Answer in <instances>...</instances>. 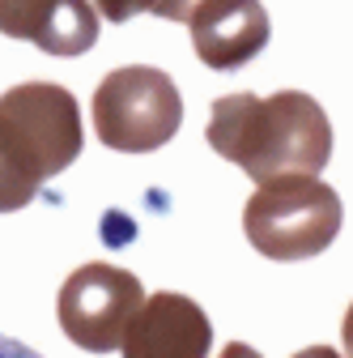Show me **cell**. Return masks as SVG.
<instances>
[{
  "label": "cell",
  "instance_id": "cell-13",
  "mask_svg": "<svg viewBox=\"0 0 353 358\" xmlns=\"http://www.w3.org/2000/svg\"><path fill=\"white\" fill-rule=\"evenodd\" d=\"M222 358H260L251 345H243V341H230L226 350H222Z\"/></svg>",
  "mask_w": 353,
  "mask_h": 358
},
{
  "label": "cell",
  "instance_id": "cell-8",
  "mask_svg": "<svg viewBox=\"0 0 353 358\" xmlns=\"http://www.w3.org/2000/svg\"><path fill=\"white\" fill-rule=\"evenodd\" d=\"M188 30L196 56L217 73L243 69L269 48V13L260 0H204L188 17Z\"/></svg>",
  "mask_w": 353,
  "mask_h": 358
},
{
  "label": "cell",
  "instance_id": "cell-12",
  "mask_svg": "<svg viewBox=\"0 0 353 358\" xmlns=\"http://www.w3.org/2000/svg\"><path fill=\"white\" fill-rule=\"evenodd\" d=\"M340 341H345V358H353V303L345 311V324H340Z\"/></svg>",
  "mask_w": 353,
  "mask_h": 358
},
{
  "label": "cell",
  "instance_id": "cell-10",
  "mask_svg": "<svg viewBox=\"0 0 353 358\" xmlns=\"http://www.w3.org/2000/svg\"><path fill=\"white\" fill-rule=\"evenodd\" d=\"M200 5H204V0H158L153 13H158L162 22H188Z\"/></svg>",
  "mask_w": 353,
  "mask_h": 358
},
{
  "label": "cell",
  "instance_id": "cell-9",
  "mask_svg": "<svg viewBox=\"0 0 353 358\" xmlns=\"http://www.w3.org/2000/svg\"><path fill=\"white\" fill-rule=\"evenodd\" d=\"M103 13V22H132L137 13H153L158 0H90Z\"/></svg>",
  "mask_w": 353,
  "mask_h": 358
},
{
  "label": "cell",
  "instance_id": "cell-11",
  "mask_svg": "<svg viewBox=\"0 0 353 358\" xmlns=\"http://www.w3.org/2000/svg\"><path fill=\"white\" fill-rule=\"evenodd\" d=\"M0 358H43V354H34L30 345H22L13 337H0Z\"/></svg>",
  "mask_w": 353,
  "mask_h": 358
},
{
  "label": "cell",
  "instance_id": "cell-6",
  "mask_svg": "<svg viewBox=\"0 0 353 358\" xmlns=\"http://www.w3.org/2000/svg\"><path fill=\"white\" fill-rule=\"evenodd\" d=\"M213 324L204 307L188 294H149L123 329V358H209Z\"/></svg>",
  "mask_w": 353,
  "mask_h": 358
},
{
  "label": "cell",
  "instance_id": "cell-14",
  "mask_svg": "<svg viewBox=\"0 0 353 358\" xmlns=\"http://www.w3.org/2000/svg\"><path fill=\"white\" fill-rule=\"evenodd\" d=\"M294 358H340V354H336L332 345H311V350H298Z\"/></svg>",
  "mask_w": 353,
  "mask_h": 358
},
{
  "label": "cell",
  "instance_id": "cell-4",
  "mask_svg": "<svg viewBox=\"0 0 353 358\" xmlns=\"http://www.w3.org/2000/svg\"><path fill=\"white\" fill-rule=\"evenodd\" d=\"M183 124V99L162 69L128 64L98 81L94 90V132L107 150L153 154Z\"/></svg>",
  "mask_w": 353,
  "mask_h": 358
},
{
  "label": "cell",
  "instance_id": "cell-1",
  "mask_svg": "<svg viewBox=\"0 0 353 358\" xmlns=\"http://www.w3.org/2000/svg\"><path fill=\"white\" fill-rule=\"evenodd\" d=\"M209 145L255 184L281 175H320L332 158V124L306 90L226 94L213 103Z\"/></svg>",
  "mask_w": 353,
  "mask_h": 358
},
{
  "label": "cell",
  "instance_id": "cell-2",
  "mask_svg": "<svg viewBox=\"0 0 353 358\" xmlns=\"http://www.w3.org/2000/svg\"><path fill=\"white\" fill-rule=\"evenodd\" d=\"M81 111L56 81H26L0 94V213L26 209L52 175L81 158Z\"/></svg>",
  "mask_w": 353,
  "mask_h": 358
},
{
  "label": "cell",
  "instance_id": "cell-3",
  "mask_svg": "<svg viewBox=\"0 0 353 358\" xmlns=\"http://www.w3.org/2000/svg\"><path fill=\"white\" fill-rule=\"evenodd\" d=\"M340 227V192L320 184V175L269 179L243 209L247 243L269 260H311L332 248Z\"/></svg>",
  "mask_w": 353,
  "mask_h": 358
},
{
  "label": "cell",
  "instance_id": "cell-7",
  "mask_svg": "<svg viewBox=\"0 0 353 358\" xmlns=\"http://www.w3.org/2000/svg\"><path fill=\"white\" fill-rule=\"evenodd\" d=\"M0 34L73 60L94 48L98 9L90 0H0Z\"/></svg>",
  "mask_w": 353,
  "mask_h": 358
},
{
  "label": "cell",
  "instance_id": "cell-5",
  "mask_svg": "<svg viewBox=\"0 0 353 358\" xmlns=\"http://www.w3.org/2000/svg\"><path fill=\"white\" fill-rule=\"evenodd\" d=\"M145 303V286L137 273H128L119 264L94 260L68 273L60 286V329L73 345L90 354H111L123 341L128 320L137 316V307Z\"/></svg>",
  "mask_w": 353,
  "mask_h": 358
}]
</instances>
